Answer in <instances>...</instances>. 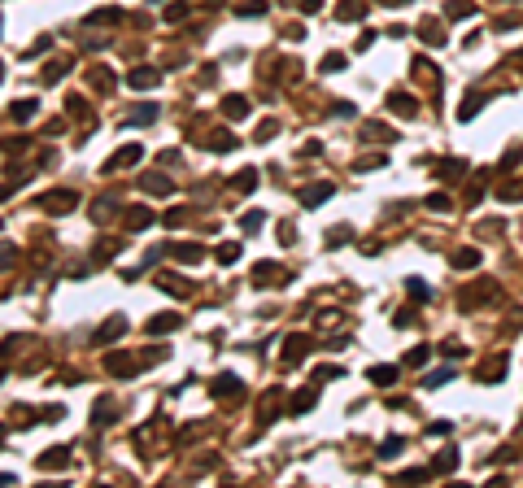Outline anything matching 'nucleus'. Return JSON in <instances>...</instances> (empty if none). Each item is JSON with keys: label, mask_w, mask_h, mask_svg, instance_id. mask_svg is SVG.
I'll return each instance as SVG.
<instances>
[{"label": "nucleus", "mask_w": 523, "mask_h": 488, "mask_svg": "<svg viewBox=\"0 0 523 488\" xmlns=\"http://www.w3.org/2000/svg\"><path fill=\"white\" fill-rule=\"evenodd\" d=\"M123 22V9H97V14H88V27H118Z\"/></svg>", "instance_id": "nucleus-9"}, {"label": "nucleus", "mask_w": 523, "mask_h": 488, "mask_svg": "<svg viewBox=\"0 0 523 488\" xmlns=\"http://www.w3.org/2000/svg\"><path fill=\"white\" fill-rule=\"evenodd\" d=\"M419 35H423V44H436V49H441V44H445V31H441V27H436V22H432V18H427V22H423V27H419Z\"/></svg>", "instance_id": "nucleus-12"}, {"label": "nucleus", "mask_w": 523, "mask_h": 488, "mask_svg": "<svg viewBox=\"0 0 523 488\" xmlns=\"http://www.w3.org/2000/svg\"><path fill=\"white\" fill-rule=\"evenodd\" d=\"M366 379H371V384H379V388H388L392 379H397V366H371V371H366Z\"/></svg>", "instance_id": "nucleus-11"}, {"label": "nucleus", "mask_w": 523, "mask_h": 488, "mask_svg": "<svg viewBox=\"0 0 523 488\" xmlns=\"http://www.w3.org/2000/svg\"><path fill=\"white\" fill-rule=\"evenodd\" d=\"M349 240V227H336V231H327V244H344Z\"/></svg>", "instance_id": "nucleus-40"}, {"label": "nucleus", "mask_w": 523, "mask_h": 488, "mask_svg": "<svg viewBox=\"0 0 523 488\" xmlns=\"http://www.w3.org/2000/svg\"><path fill=\"white\" fill-rule=\"evenodd\" d=\"M144 188H149V192H157V196H166V192H170V179H162V175H144Z\"/></svg>", "instance_id": "nucleus-23"}, {"label": "nucleus", "mask_w": 523, "mask_h": 488, "mask_svg": "<svg viewBox=\"0 0 523 488\" xmlns=\"http://www.w3.org/2000/svg\"><path fill=\"white\" fill-rule=\"evenodd\" d=\"M454 467H458V454H454V449H445V454H441V462H436L432 471H441V475H449V471H454Z\"/></svg>", "instance_id": "nucleus-27"}, {"label": "nucleus", "mask_w": 523, "mask_h": 488, "mask_svg": "<svg viewBox=\"0 0 523 488\" xmlns=\"http://www.w3.org/2000/svg\"><path fill=\"white\" fill-rule=\"evenodd\" d=\"M323 70H344V53H327L323 57Z\"/></svg>", "instance_id": "nucleus-35"}, {"label": "nucleus", "mask_w": 523, "mask_h": 488, "mask_svg": "<svg viewBox=\"0 0 523 488\" xmlns=\"http://www.w3.org/2000/svg\"><path fill=\"white\" fill-rule=\"evenodd\" d=\"M14 253H18L14 244H0V266H9V261H14Z\"/></svg>", "instance_id": "nucleus-42"}, {"label": "nucleus", "mask_w": 523, "mask_h": 488, "mask_svg": "<svg viewBox=\"0 0 523 488\" xmlns=\"http://www.w3.org/2000/svg\"><path fill=\"white\" fill-rule=\"evenodd\" d=\"M379 5H388V9H397V5H410V0H379Z\"/></svg>", "instance_id": "nucleus-46"}, {"label": "nucleus", "mask_w": 523, "mask_h": 488, "mask_svg": "<svg viewBox=\"0 0 523 488\" xmlns=\"http://www.w3.org/2000/svg\"><path fill=\"white\" fill-rule=\"evenodd\" d=\"M441 349H445V358H462V344H458V340H449V344H441Z\"/></svg>", "instance_id": "nucleus-43"}, {"label": "nucleus", "mask_w": 523, "mask_h": 488, "mask_svg": "<svg viewBox=\"0 0 523 488\" xmlns=\"http://www.w3.org/2000/svg\"><path fill=\"white\" fill-rule=\"evenodd\" d=\"M301 9H305V14H318V9H323V0H301Z\"/></svg>", "instance_id": "nucleus-45"}, {"label": "nucleus", "mask_w": 523, "mask_h": 488, "mask_svg": "<svg viewBox=\"0 0 523 488\" xmlns=\"http://www.w3.org/2000/svg\"><path fill=\"white\" fill-rule=\"evenodd\" d=\"M253 283H257V288H262V283H266V288H283L288 275H283L275 261H257V266H253Z\"/></svg>", "instance_id": "nucleus-1"}, {"label": "nucleus", "mask_w": 523, "mask_h": 488, "mask_svg": "<svg viewBox=\"0 0 523 488\" xmlns=\"http://www.w3.org/2000/svg\"><path fill=\"white\" fill-rule=\"evenodd\" d=\"M502 371H506V358H493V362H484V366H480V379H484V384H497L493 375H502Z\"/></svg>", "instance_id": "nucleus-19"}, {"label": "nucleus", "mask_w": 523, "mask_h": 488, "mask_svg": "<svg viewBox=\"0 0 523 488\" xmlns=\"http://www.w3.org/2000/svg\"><path fill=\"white\" fill-rule=\"evenodd\" d=\"M366 140H375V144H388L392 136H388V127H379V123H375V127H366Z\"/></svg>", "instance_id": "nucleus-31"}, {"label": "nucleus", "mask_w": 523, "mask_h": 488, "mask_svg": "<svg viewBox=\"0 0 523 488\" xmlns=\"http://www.w3.org/2000/svg\"><path fill=\"white\" fill-rule=\"evenodd\" d=\"M127 331V318L123 314H114V318H105V323L97 327V336H92V344H110V340H118Z\"/></svg>", "instance_id": "nucleus-2"}, {"label": "nucleus", "mask_w": 523, "mask_h": 488, "mask_svg": "<svg viewBox=\"0 0 523 488\" xmlns=\"http://www.w3.org/2000/svg\"><path fill=\"white\" fill-rule=\"evenodd\" d=\"M388 110L401 114V118H414V110H419V105H414V97H401V92H392V97H388Z\"/></svg>", "instance_id": "nucleus-10"}, {"label": "nucleus", "mask_w": 523, "mask_h": 488, "mask_svg": "<svg viewBox=\"0 0 523 488\" xmlns=\"http://www.w3.org/2000/svg\"><path fill=\"white\" fill-rule=\"evenodd\" d=\"M218 261H222V266H231V261H240V244H218Z\"/></svg>", "instance_id": "nucleus-24"}, {"label": "nucleus", "mask_w": 523, "mask_h": 488, "mask_svg": "<svg viewBox=\"0 0 523 488\" xmlns=\"http://www.w3.org/2000/svg\"><path fill=\"white\" fill-rule=\"evenodd\" d=\"M427 205H432V209H441V214H445V209H449V196H445V192H436V196H427Z\"/></svg>", "instance_id": "nucleus-39"}, {"label": "nucleus", "mask_w": 523, "mask_h": 488, "mask_svg": "<svg viewBox=\"0 0 523 488\" xmlns=\"http://www.w3.org/2000/svg\"><path fill=\"white\" fill-rule=\"evenodd\" d=\"M454 266H458V270L480 266V253H475V248H458V253H454Z\"/></svg>", "instance_id": "nucleus-18"}, {"label": "nucleus", "mask_w": 523, "mask_h": 488, "mask_svg": "<svg viewBox=\"0 0 523 488\" xmlns=\"http://www.w3.org/2000/svg\"><path fill=\"white\" fill-rule=\"evenodd\" d=\"M153 222V209H131L127 214V231H140V227H149Z\"/></svg>", "instance_id": "nucleus-14"}, {"label": "nucleus", "mask_w": 523, "mask_h": 488, "mask_svg": "<svg viewBox=\"0 0 523 488\" xmlns=\"http://www.w3.org/2000/svg\"><path fill=\"white\" fill-rule=\"evenodd\" d=\"M262 222H266V218H262V214H244V222H240V227H244V231H257Z\"/></svg>", "instance_id": "nucleus-37"}, {"label": "nucleus", "mask_w": 523, "mask_h": 488, "mask_svg": "<svg viewBox=\"0 0 523 488\" xmlns=\"http://www.w3.org/2000/svg\"><path fill=\"white\" fill-rule=\"evenodd\" d=\"M427 480V471H406V475H397V484H419Z\"/></svg>", "instance_id": "nucleus-38"}, {"label": "nucleus", "mask_w": 523, "mask_h": 488, "mask_svg": "<svg viewBox=\"0 0 523 488\" xmlns=\"http://www.w3.org/2000/svg\"><path fill=\"white\" fill-rule=\"evenodd\" d=\"M427 358H432V349H427V344H419V349H410V358H406V362H410V366H423Z\"/></svg>", "instance_id": "nucleus-34"}, {"label": "nucleus", "mask_w": 523, "mask_h": 488, "mask_svg": "<svg viewBox=\"0 0 523 488\" xmlns=\"http://www.w3.org/2000/svg\"><path fill=\"white\" fill-rule=\"evenodd\" d=\"M231 188H235V192H253V188H257V170H240L231 179Z\"/></svg>", "instance_id": "nucleus-17"}, {"label": "nucleus", "mask_w": 523, "mask_h": 488, "mask_svg": "<svg viewBox=\"0 0 523 488\" xmlns=\"http://www.w3.org/2000/svg\"><path fill=\"white\" fill-rule=\"evenodd\" d=\"M310 406H314V388H310V392H301V397H292V414H305Z\"/></svg>", "instance_id": "nucleus-28"}, {"label": "nucleus", "mask_w": 523, "mask_h": 488, "mask_svg": "<svg viewBox=\"0 0 523 488\" xmlns=\"http://www.w3.org/2000/svg\"><path fill=\"white\" fill-rule=\"evenodd\" d=\"M149 118H157V105H140V110H131L127 123H149Z\"/></svg>", "instance_id": "nucleus-25"}, {"label": "nucleus", "mask_w": 523, "mask_h": 488, "mask_svg": "<svg viewBox=\"0 0 523 488\" xmlns=\"http://www.w3.org/2000/svg\"><path fill=\"white\" fill-rule=\"evenodd\" d=\"M441 175H445V179H458V175H462V162H441Z\"/></svg>", "instance_id": "nucleus-36"}, {"label": "nucleus", "mask_w": 523, "mask_h": 488, "mask_svg": "<svg viewBox=\"0 0 523 488\" xmlns=\"http://www.w3.org/2000/svg\"><path fill=\"white\" fill-rule=\"evenodd\" d=\"M310 349H314L310 336H288V340H283V362H288V366H292V362H301Z\"/></svg>", "instance_id": "nucleus-3"}, {"label": "nucleus", "mask_w": 523, "mask_h": 488, "mask_svg": "<svg viewBox=\"0 0 523 488\" xmlns=\"http://www.w3.org/2000/svg\"><path fill=\"white\" fill-rule=\"evenodd\" d=\"M449 379H454V371H432L423 384H427V388H441V384H449Z\"/></svg>", "instance_id": "nucleus-32"}, {"label": "nucleus", "mask_w": 523, "mask_h": 488, "mask_svg": "<svg viewBox=\"0 0 523 488\" xmlns=\"http://www.w3.org/2000/svg\"><path fill=\"white\" fill-rule=\"evenodd\" d=\"M175 327H179V314H162V318H153V323H149L153 336H162V331H175Z\"/></svg>", "instance_id": "nucleus-16"}, {"label": "nucleus", "mask_w": 523, "mask_h": 488, "mask_svg": "<svg viewBox=\"0 0 523 488\" xmlns=\"http://www.w3.org/2000/svg\"><path fill=\"white\" fill-rule=\"evenodd\" d=\"M0 79H5V66H0Z\"/></svg>", "instance_id": "nucleus-48"}, {"label": "nucleus", "mask_w": 523, "mask_h": 488, "mask_svg": "<svg viewBox=\"0 0 523 488\" xmlns=\"http://www.w3.org/2000/svg\"><path fill=\"white\" fill-rule=\"evenodd\" d=\"M397 454H401V440H397V436H388L384 445H379V458H397Z\"/></svg>", "instance_id": "nucleus-30"}, {"label": "nucleus", "mask_w": 523, "mask_h": 488, "mask_svg": "<svg viewBox=\"0 0 523 488\" xmlns=\"http://www.w3.org/2000/svg\"><path fill=\"white\" fill-rule=\"evenodd\" d=\"M0 440H5V427H0Z\"/></svg>", "instance_id": "nucleus-47"}, {"label": "nucleus", "mask_w": 523, "mask_h": 488, "mask_svg": "<svg viewBox=\"0 0 523 488\" xmlns=\"http://www.w3.org/2000/svg\"><path fill=\"white\" fill-rule=\"evenodd\" d=\"M35 110H40L35 101H14V110H9V114H14L18 123H27V118H35Z\"/></svg>", "instance_id": "nucleus-21"}, {"label": "nucleus", "mask_w": 523, "mask_h": 488, "mask_svg": "<svg viewBox=\"0 0 523 488\" xmlns=\"http://www.w3.org/2000/svg\"><path fill=\"white\" fill-rule=\"evenodd\" d=\"M97 423H101V427H105V423H114V401H110V397H105L101 406H97Z\"/></svg>", "instance_id": "nucleus-29"}, {"label": "nucleus", "mask_w": 523, "mask_h": 488, "mask_svg": "<svg viewBox=\"0 0 523 488\" xmlns=\"http://www.w3.org/2000/svg\"><path fill=\"white\" fill-rule=\"evenodd\" d=\"M314 379H318V384H323V379H340V366H323V371H318Z\"/></svg>", "instance_id": "nucleus-41"}, {"label": "nucleus", "mask_w": 523, "mask_h": 488, "mask_svg": "<svg viewBox=\"0 0 523 488\" xmlns=\"http://www.w3.org/2000/svg\"><path fill=\"white\" fill-rule=\"evenodd\" d=\"M140 162V144H127L123 153H114L110 162H105V170H123V166H136Z\"/></svg>", "instance_id": "nucleus-6"}, {"label": "nucleus", "mask_w": 523, "mask_h": 488, "mask_svg": "<svg viewBox=\"0 0 523 488\" xmlns=\"http://www.w3.org/2000/svg\"><path fill=\"white\" fill-rule=\"evenodd\" d=\"M327 196H331V183H310V188H301V196H296V201H301L305 209H314L318 201H327Z\"/></svg>", "instance_id": "nucleus-5"}, {"label": "nucleus", "mask_w": 523, "mask_h": 488, "mask_svg": "<svg viewBox=\"0 0 523 488\" xmlns=\"http://www.w3.org/2000/svg\"><path fill=\"white\" fill-rule=\"evenodd\" d=\"M235 14L253 18V14H266V0H244V5H235Z\"/></svg>", "instance_id": "nucleus-26"}, {"label": "nucleus", "mask_w": 523, "mask_h": 488, "mask_svg": "<svg viewBox=\"0 0 523 488\" xmlns=\"http://www.w3.org/2000/svg\"><path fill=\"white\" fill-rule=\"evenodd\" d=\"M222 114H227V118H244L248 114V101L244 97H227V101H222Z\"/></svg>", "instance_id": "nucleus-15"}, {"label": "nucleus", "mask_w": 523, "mask_h": 488, "mask_svg": "<svg viewBox=\"0 0 523 488\" xmlns=\"http://www.w3.org/2000/svg\"><path fill=\"white\" fill-rule=\"evenodd\" d=\"M336 14H340V18H362V14H366V0H344Z\"/></svg>", "instance_id": "nucleus-22"}, {"label": "nucleus", "mask_w": 523, "mask_h": 488, "mask_svg": "<svg viewBox=\"0 0 523 488\" xmlns=\"http://www.w3.org/2000/svg\"><path fill=\"white\" fill-rule=\"evenodd\" d=\"M127 83H131V88H153V83H157V66H140V70H131Z\"/></svg>", "instance_id": "nucleus-8"}, {"label": "nucleus", "mask_w": 523, "mask_h": 488, "mask_svg": "<svg viewBox=\"0 0 523 488\" xmlns=\"http://www.w3.org/2000/svg\"><path fill=\"white\" fill-rule=\"evenodd\" d=\"M75 201H79V196H75V192L66 188V192H49V196H40V205L49 209V214H66L70 205H75Z\"/></svg>", "instance_id": "nucleus-4"}, {"label": "nucleus", "mask_w": 523, "mask_h": 488, "mask_svg": "<svg viewBox=\"0 0 523 488\" xmlns=\"http://www.w3.org/2000/svg\"><path fill=\"white\" fill-rule=\"evenodd\" d=\"M240 379H235V375H218V379H214V397H240Z\"/></svg>", "instance_id": "nucleus-7"}, {"label": "nucleus", "mask_w": 523, "mask_h": 488, "mask_svg": "<svg viewBox=\"0 0 523 488\" xmlns=\"http://www.w3.org/2000/svg\"><path fill=\"white\" fill-rule=\"evenodd\" d=\"M471 114H480V97H467V105L458 110V118H462V123H471Z\"/></svg>", "instance_id": "nucleus-33"}, {"label": "nucleus", "mask_w": 523, "mask_h": 488, "mask_svg": "<svg viewBox=\"0 0 523 488\" xmlns=\"http://www.w3.org/2000/svg\"><path fill=\"white\" fill-rule=\"evenodd\" d=\"M175 257H183V261H201V257H205V248H201V244H175Z\"/></svg>", "instance_id": "nucleus-20"}, {"label": "nucleus", "mask_w": 523, "mask_h": 488, "mask_svg": "<svg viewBox=\"0 0 523 488\" xmlns=\"http://www.w3.org/2000/svg\"><path fill=\"white\" fill-rule=\"evenodd\" d=\"M471 14V5H462V0H458V5H449V18H467Z\"/></svg>", "instance_id": "nucleus-44"}, {"label": "nucleus", "mask_w": 523, "mask_h": 488, "mask_svg": "<svg viewBox=\"0 0 523 488\" xmlns=\"http://www.w3.org/2000/svg\"><path fill=\"white\" fill-rule=\"evenodd\" d=\"M66 462H70V454H66V449H57V454H44L40 458V471H62Z\"/></svg>", "instance_id": "nucleus-13"}]
</instances>
